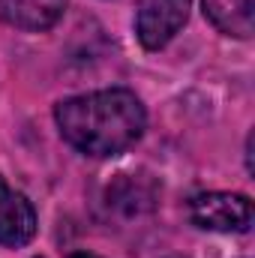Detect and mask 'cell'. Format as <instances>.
I'll list each match as a JSON object with an SVG mask.
<instances>
[{
  "mask_svg": "<svg viewBox=\"0 0 255 258\" xmlns=\"http://www.w3.org/2000/svg\"><path fill=\"white\" fill-rule=\"evenodd\" d=\"M54 120L66 144L87 156H114L132 147L147 123L141 99L123 90H96L63 99L54 108Z\"/></svg>",
  "mask_w": 255,
  "mask_h": 258,
  "instance_id": "obj_1",
  "label": "cell"
},
{
  "mask_svg": "<svg viewBox=\"0 0 255 258\" xmlns=\"http://www.w3.org/2000/svg\"><path fill=\"white\" fill-rule=\"evenodd\" d=\"M192 0H138L135 9V33L147 51H156L174 39V33L186 24Z\"/></svg>",
  "mask_w": 255,
  "mask_h": 258,
  "instance_id": "obj_2",
  "label": "cell"
},
{
  "mask_svg": "<svg viewBox=\"0 0 255 258\" xmlns=\"http://www.w3.org/2000/svg\"><path fill=\"white\" fill-rule=\"evenodd\" d=\"M189 216L207 231H246L252 225V201L237 192H204L189 201Z\"/></svg>",
  "mask_w": 255,
  "mask_h": 258,
  "instance_id": "obj_3",
  "label": "cell"
},
{
  "mask_svg": "<svg viewBox=\"0 0 255 258\" xmlns=\"http://www.w3.org/2000/svg\"><path fill=\"white\" fill-rule=\"evenodd\" d=\"M36 234V210L21 192L0 180V243L24 246Z\"/></svg>",
  "mask_w": 255,
  "mask_h": 258,
  "instance_id": "obj_4",
  "label": "cell"
},
{
  "mask_svg": "<svg viewBox=\"0 0 255 258\" xmlns=\"http://www.w3.org/2000/svg\"><path fill=\"white\" fill-rule=\"evenodd\" d=\"M63 9L66 0H0V21L21 30H48Z\"/></svg>",
  "mask_w": 255,
  "mask_h": 258,
  "instance_id": "obj_5",
  "label": "cell"
},
{
  "mask_svg": "<svg viewBox=\"0 0 255 258\" xmlns=\"http://www.w3.org/2000/svg\"><path fill=\"white\" fill-rule=\"evenodd\" d=\"M204 15L219 33L249 39L255 30V0H204Z\"/></svg>",
  "mask_w": 255,
  "mask_h": 258,
  "instance_id": "obj_6",
  "label": "cell"
},
{
  "mask_svg": "<svg viewBox=\"0 0 255 258\" xmlns=\"http://www.w3.org/2000/svg\"><path fill=\"white\" fill-rule=\"evenodd\" d=\"M108 204L123 216H138L153 207V186L135 174H120V180L108 189Z\"/></svg>",
  "mask_w": 255,
  "mask_h": 258,
  "instance_id": "obj_7",
  "label": "cell"
},
{
  "mask_svg": "<svg viewBox=\"0 0 255 258\" xmlns=\"http://www.w3.org/2000/svg\"><path fill=\"white\" fill-rule=\"evenodd\" d=\"M69 258H99V255H90V252H75V255H69Z\"/></svg>",
  "mask_w": 255,
  "mask_h": 258,
  "instance_id": "obj_8",
  "label": "cell"
},
{
  "mask_svg": "<svg viewBox=\"0 0 255 258\" xmlns=\"http://www.w3.org/2000/svg\"><path fill=\"white\" fill-rule=\"evenodd\" d=\"M171 258H180V255H171Z\"/></svg>",
  "mask_w": 255,
  "mask_h": 258,
  "instance_id": "obj_9",
  "label": "cell"
}]
</instances>
